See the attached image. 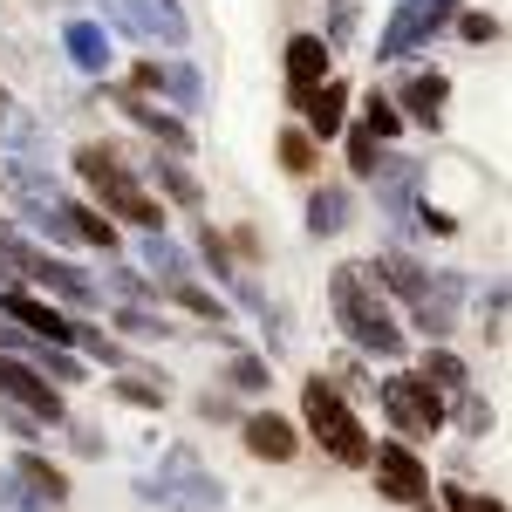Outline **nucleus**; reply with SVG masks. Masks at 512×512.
Wrapping results in <instances>:
<instances>
[{"mask_svg": "<svg viewBox=\"0 0 512 512\" xmlns=\"http://www.w3.org/2000/svg\"><path fill=\"white\" fill-rule=\"evenodd\" d=\"M76 219H82V233L96 239V246H117V233H110V226H103V219H96V212H76Z\"/></svg>", "mask_w": 512, "mask_h": 512, "instance_id": "nucleus-15", "label": "nucleus"}, {"mask_svg": "<svg viewBox=\"0 0 512 512\" xmlns=\"http://www.w3.org/2000/svg\"><path fill=\"white\" fill-rule=\"evenodd\" d=\"M349 158H355V171H376V151H369V137H355Z\"/></svg>", "mask_w": 512, "mask_h": 512, "instance_id": "nucleus-17", "label": "nucleus"}, {"mask_svg": "<svg viewBox=\"0 0 512 512\" xmlns=\"http://www.w3.org/2000/svg\"><path fill=\"white\" fill-rule=\"evenodd\" d=\"M321 82H328V41L321 35H294L287 41V96L308 103Z\"/></svg>", "mask_w": 512, "mask_h": 512, "instance_id": "nucleus-6", "label": "nucleus"}, {"mask_svg": "<svg viewBox=\"0 0 512 512\" xmlns=\"http://www.w3.org/2000/svg\"><path fill=\"white\" fill-rule=\"evenodd\" d=\"M335 308H342V321L355 328V342H369V349H396L390 315H383L376 301H362V280H355V267H342V274H335Z\"/></svg>", "mask_w": 512, "mask_h": 512, "instance_id": "nucleus-4", "label": "nucleus"}, {"mask_svg": "<svg viewBox=\"0 0 512 512\" xmlns=\"http://www.w3.org/2000/svg\"><path fill=\"white\" fill-rule=\"evenodd\" d=\"M417 512H431V506H417Z\"/></svg>", "mask_w": 512, "mask_h": 512, "instance_id": "nucleus-19", "label": "nucleus"}, {"mask_svg": "<svg viewBox=\"0 0 512 512\" xmlns=\"http://www.w3.org/2000/svg\"><path fill=\"white\" fill-rule=\"evenodd\" d=\"M21 478L35 485V492L48 499V506H55V499H69V478L55 472V465H41V458H21Z\"/></svg>", "mask_w": 512, "mask_h": 512, "instance_id": "nucleus-12", "label": "nucleus"}, {"mask_svg": "<svg viewBox=\"0 0 512 512\" xmlns=\"http://www.w3.org/2000/svg\"><path fill=\"white\" fill-rule=\"evenodd\" d=\"M76 171L96 185L103 212H117V219H130V226H164V205L144 192V185H137V178H130L110 151H103V144H82V151H76Z\"/></svg>", "mask_w": 512, "mask_h": 512, "instance_id": "nucleus-1", "label": "nucleus"}, {"mask_svg": "<svg viewBox=\"0 0 512 512\" xmlns=\"http://www.w3.org/2000/svg\"><path fill=\"white\" fill-rule=\"evenodd\" d=\"M301 417H308V431L321 437V451H328L335 465H369V437H362V424H355V410L342 403L335 383H308Z\"/></svg>", "mask_w": 512, "mask_h": 512, "instance_id": "nucleus-2", "label": "nucleus"}, {"mask_svg": "<svg viewBox=\"0 0 512 512\" xmlns=\"http://www.w3.org/2000/svg\"><path fill=\"white\" fill-rule=\"evenodd\" d=\"M0 110H7V89H0Z\"/></svg>", "mask_w": 512, "mask_h": 512, "instance_id": "nucleus-18", "label": "nucleus"}, {"mask_svg": "<svg viewBox=\"0 0 512 512\" xmlns=\"http://www.w3.org/2000/svg\"><path fill=\"white\" fill-rule=\"evenodd\" d=\"M0 390H7V396H21V403H28L35 417H62V396L48 390V383H35L28 369H14V362H0Z\"/></svg>", "mask_w": 512, "mask_h": 512, "instance_id": "nucleus-8", "label": "nucleus"}, {"mask_svg": "<svg viewBox=\"0 0 512 512\" xmlns=\"http://www.w3.org/2000/svg\"><path fill=\"white\" fill-rule=\"evenodd\" d=\"M383 403H390V417L403 424V431H437V424H444V403H437V390L424 383V376L383 383Z\"/></svg>", "mask_w": 512, "mask_h": 512, "instance_id": "nucleus-5", "label": "nucleus"}, {"mask_svg": "<svg viewBox=\"0 0 512 512\" xmlns=\"http://www.w3.org/2000/svg\"><path fill=\"white\" fill-rule=\"evenodd\" d=\"M7 308H14V315L28 321V328H35V335H48V342H69V321L55 315V308H48V301H35V294H7Z\"/></svg>", "mask_w": 512, "mask_h": 512, "instance_id": "nucleus-10", "label": "nucleus"}, {"mask_svg": "<svg viewBox=\"0 0 512 512\" xmlns=\"http://www.w3.org/2000/svg\"><path fill=\"white\" fill-rule=\"evenodd\" d=\"M410 103H417V117H437V103H444V82H437V76L410 82Z\"/></svg>", "mask_w": 512, "mask_h": 512, "instance_id": "nucleus-13", "label": "nucleus"}, {"mask_svg": "<svg viewBox=\"0 0 512 512\" xmlns=\"http://www.w3.org/2000/svg\"><path fill=\"white\" fill-rule=\"evenodd\" d=\"M369 123H376V137H390V130H396V117H390V103H383V96H369Z\"/></svg>", "mask_w": 512, "mask_h": 512, "instance_id": "nucleus-16", "label": "nucleus"}, {"mask_svg": "<svg viewBox=\"0 0 512 512\" xmlns=\"http://www.w3.org/2000/svg\"><path fill=\"white\" fill-rule=\"evenodd\" d=\"M301 110H308V130H315V137H335V130H342V89H335V82H321Z\"/></svg>", "mask_w": 512, "mask_h": 512, "instance_id": "nucleus-11", "label": "nucleus"}, {"mask_svg": "<svg viewBox=\"0 0 512 512\" xmlns=\"http://www.w3.org/2000/svg\"><path fill=\"white\" fill-rule=\"evenodd\" d=\"M444 506L451 512H506L499 499H478V492H458V485H444Z\"/></svg>", "mask_w": 512, "mask_h": 512, "instance_id": "nucleus-14", "label": "nucleus"}, {"mask_svg": "<svg viewBox=\"0 0 512 512\" xmlns=\"http://www.w3.org/2000/svg\"><path fill=\"white\" fill-rule=\"evenodd\" d=\"M369 465H376V485L390 492L396 506H424L431 499V472H424V458L410 444H396V437L369 444Z\"/></svg>", "mask_w": 512, "mask_h": 512, "instance_id": "nucleus-3", "label": "nucleus"}, {"mask_svg": "<svg viewBox=\"0 0 512 512\" xmlns=\"http://www.w3.org/2000/svg\"><path fill=\"white\" fill-rule=\"evenodd\" d=\"M280 171H287V178H315L321 171V151H315L308 130H280Z\"/></svg>", "mask_w": 512, "mask_h": 512, "instance_id": "nucleus-9", "label": "nucleus"}, {"mask_svg": "<svg viewBox=\"0 0 512 512\" xmlns=\"http://www.w3.org/2000/svg\"><path fill=\"white\" fill-rule=\"evenodd\" d=\"M246 451H253V458H267V465H287V458H294V451H301V431H294V424H287V417H274V410H260V417H246Z\"/></svg>", "mask_w": 512, "mask_h": 512, "instance_id": "nucleus-7", "label": "nucleus"}]
</instances>
